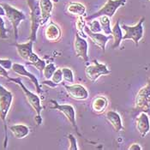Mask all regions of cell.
<instances>
[{
  "label": "cell",
  "mask_w": 150,
  "mask_h": 150,
  "mask_svg": "<svg viewBox=\"0 0 150 150\" xmlns=\"http://www.w3.org/2000/svg\"><path fill=\"white\" fill-rule=\"evenodd\" d=\"M8 80L20 86V88H22L23 92L25 94V97H26L27 101L28 102V104L32 106V108L35 111V113H36V116H35V122H36V124L38 125H41V123H42V117H41L42 106H41V102H40V97L37 94H35L33 92H31L30 90H28L25 87V85L23 83L21 78H19V77H16V78H11V77H10Z\"/></svg>",
  "instance_id": "cell-1"
},
{
  "label": "cell",
  "mask_w": 150,
  "mask_h": 150,
  "mask_svg": "<svg viewBox=\"0 0 150 150\" xmlns=\"http://www.w3.org/2000/svg\"><path fill=\"white\" fill-rule=\"evenodd\" d=\"M12 101H13L12 93L0 84V119L4 126V132H5V141L4 144V148H6L7 146V140H8L6 118L11 107Z\"/></svg>",
  "instance_id": "cell-2"
},
{
  "label": "cell",
  "mask_w": 150,
  "mask_h": 150,
  "mask_svg": "<svg viewBox=\"0 0 150 150\" xmlns=\"http://www.w3.org/2000/svg\"><path fill=\"white\" fill-rule=\"evenodd\" d=\"M135 110L150 115V79L137 93L135 99Z\"/></svg>",
  "instance_id": "cell-3"
},
{
  "label": "cell",
  "mask_w": 150,
  "mask_h": 150,
  "mask_svg": "<svg viewBox=\"0 0 150 150\" xmlns=\"http://www.w3.org/2000/svg\"><path fill=\"white\" fill-rule=\"evenodd\" d=\"M126 2H127V0H107V2L98 11L88 16L86 18V21H90L93 19L98 18L101 16H106L112 18L114 16L116 11L121 6H124L126 4Z\"/></svg>",
  "instance_id": "cell-4"
},
{
  "label": "cell",
  "mask_w": 150,
  "mask_h": 150,
  "mask_svg": "<svg viewBox=\"0 0 150 150\" xmlns=\"http://www.w3.org/2000/svg\"><path fill=\"white\" fill-rule=\"evenodd\" d=\"M31 17V32L29 40L35 42L36 40V35L39 27L40 26V9L39 4V0H27Z\"/></svg>",
  "instance_id": "cell-5"
},
{
  "label": "cell",
  "mask_w": 150,
  "mask_h": 150,
  "mask_svg": "<svg viewBox=\"0 0 150 150\" xmlns=\"http://www.w3.org/2000/svg\"><path fill=\"white\" fill-rule=\"evenodd\" d=\"M1 5L4 9L6 17L8 18V20L11 22L12 26H13L15 39H16V41L17 38H18V27L20 25V23H22L23 20L26 19V16L24 15V13L23 11L17 10L16 8L13 7L11 5L8 4H2Z\"/></svg>",
  "instance_id": "cell-6"
},
{
  "label": "cell",
  "mask_w": 150,
  "mask_h": 150,
  "mask_svg": "<svg viewBox=\"0 0 150 150\" xmlns=\"http://www.w3.org/2000/svg\"><path fill=\"white\" fill-rule=\"evenodd\" d=\"M145 21V17H142L140 19L137 24L135 26H128L125 24H123L121 26V28L125 30V34L123 36V40H131L136 44V46H138L139 41L143 37V23Z\"/></svg>",
  "instance_id": "cell-7"
},
{
  "label": "cell",
  "mask_w": 150,
  "mask_h": 150,
  "mask_svg": "<svg viewBox=\"0 0 150 150\" xmlns=\"http://www.w3.org/2000/svg\"><path fill=\"white\" fill-rule=\"evenodd\" d=\"M92 64L85 68V74L87 77L93 82L96 81L100 76H106L111 73V70L108 69L106 64L100 63L98 60L94 59Z\"/></svg>",
  "instance_id": "cell-8"
},
{
  "label": "cell",
  "mask_w": 150,
  "mask_h": 150,
  "mask_svg": "<svg viewBox=\"0 0 150 150\" xmlns=\"http://www.w3.org/2000/svg\"><path fill=\"white\" fill-rule=\"evenodd\" d=\"M50 103L52 105V109H56L58 110L61 113H63L64 116L67 118V120L71 124V125L75 129L76 132L78 134V136L81 137V134L79 132V129L77 128L76 125V111L75 108L71 105H59L55 100H51Z\"/></svg>",
  "instance_id": "cell-9"
},
{
  "label": "cell",
  "mask_w": 150,
  "mask_h": 150,
  "mask_svg": "<svg viewBox=\"0 0 150 150\" xmlns=\"http://www.w3.org/2000/svg\"><path fill=\"white\" fill-rule=\"evenodd\" d=\"M74 50H75V53H76V57L81 58L84 62L88 61V42L77 32L76 33V35H75Z\"/></svg>",
  "instance_id": "cell-10"
},
{
  "label": "cell",
  "mask_w": 150,
  "mask_h": 150,
  "mask_svg": "<svg viewBox=\"0 0 150 150\" xmlns=\"http://www.w3.org/2000/svg\"><path fill=\"white\" fill-rule=\"evenodd\" d=\"M62 84L72 99L76 100H85L88 98V91L85 87H83L81 84H71V85H65L64 83Z\"/></svg>",
  "instance_id": "cell-11"
},
{
  "label": "cell",
  "mask_w": 150,
  "mask_h": 150,
  "mask_svg": "<svg viewBox=\"0 0 150 150\" xmlns=\"http://www.w3.org/2000/svg\"><path fill=\"white\" fill-rule=\"evenodd\" d=\"M84 33L88 35L91 40L93 42L98 46L103 52L105 51V46L106 43L108 42L109 40L112 39V35H105V34H101V33H93L92 32L87 25H85L84 27Z\"/></svg>",
  "instance_id": "cell-12"
},
{
  "label": "cell",
  "mask_w": 150,
  "mask_h": 150,
  "mask_svg": "<svg viewBox=\"0 0 150 150\" xmlns=\"http://www.w3.org/2000/svg\"><path fill=\"white\" fill-rule=\"evenodd\" d=\"M12 70L17 74L18 76H25L27 78H28L30 81H32L34 83L35 87V89L38 93H41L42 91H41V88H40V85L39 83V81L37 79V77L35 76L34 74H32L31 72L28 71V69L25 68V66L21 64H17V63H15L12 64Z\"/></svg>",
  "instance_id": "cell-13"
},
{
  "label": "cell",
  "mask_w": 150,
  "mask_h": 150,
  "mask_svg": "<svg viewBox=\"0 0 150 150\" xmlns=\"http://www.w3.org/2000/svg\"><path fill=\"white\" fill-rule=\"evenodd\" d=\"M136 127L142 137H146L150 131V119L146 112H140L136 118Z\"/></svg>",
  "instance_id": "cell-14"
},
{
  "label": "cell",
  "mask_w": 150,
  "mask_h": 150,
  "mask_svg": "<svg viewBox=\"0 0 150 150\" xmlns=\"http://www.w3.org/2000/svg\"><path fill=\"white\" fill-rule=\"evenodd\" d=\"M40 9V25H44L51 17L53 9V4L52 0H39Z\"/></svg>",
  "instance_id": "cell-15"
},
{
  "label": "cell",
  "mask_w": 150,
  "mask_h": 150,
  "mask_svg": "<svg viewBox=\"0 0 150 150\" xmlns=\"http://www.w3.org/2000/svg\"><path fill=\"white\" fill-rule=\"evenodd\" d=\"M46 40L50 42H57L62 36V31L60 28L54 23H50L45 30Z\"/></svg>",
  "instance_id": "cell-16"
},
{
  "label": "cell",
  "mask_w": 150,
  "mask_h": 150,
  "mask_svg": "<svg viewBox=\"0 0 150 150\" xmlns=\"http://www.w3.org/2000/svg\"><path fill=\"white\" fill-rule=\"evenodd\" d=\"M105 118L109 124L112 126L116 132H119L124 129L121 116L116 111H108L105 113Z\"/></svg>",
  "instance_id": "cell-17"
},
{
  "label": "cell",
  "mask_w": 150,
  "mask_h": 150,
  "mask_svg": "<svg viewBox=\"0 0 150 150\" xmlns=\"http://www.w3.org/2000/svg\"><path fill=\"white\" fill-rule=\"evenodd\" d=\"M15 46L16 48L17 53L19 54V56L21 58L24 59L25 61H28V59L29 58V56L31 55L33 52V46H34V41L33 40H28L26 43L23 44H19V43H16Z\"/></svg>",
  "instance_id": "cell-18"
},
{
  "label": "cell",
  "mask_w": 150,
  "mask_h": 150,
  "mask_svg": "<svg viewBox=\"0 0 150 150\" xmlns=\"http://www.w3.org/2000/svg\"><path fill=\"white\" fill-rule=\"evenodd\" d=\"M108 106V100L105 96H97L93 100L92 109L97 114H101Z\"/></svg>",
  "instance_id": "cell-19"
},
{
  "label": "cell",
  "mask_w": 150,
  "mask_h": 150,
  "mask_svg": "<svg viewBox=\"0 0 150 150\" xmlns=\"http://www.w3.org/2000/svg\"><path fill=\"white\" fill-rule=\"evenodd\" d=\"M10 130L11 131L13 136L17 139L25 138L26 137L28 136L30 129L27 125L23 124H18V125H13L9 126Z\"/></svg>",
  "instance_id": "cell-20"
},
{
  "label": "cell",
  "mask_w": 150,
  "mask_h": 150,
  "mask_svg": "<svg viewBox=\"0 0 150 150\" xmlns=\"http://www.w3.org/2000/svg\"><path fill=\"white\" fill-rule=\"evenodd\" d=\"M67 11L76 16H84L86 14V7L78 2H69L67 5Z\"/></svg>",
  "instance_id": "cell-21"
},
{
  "label": "cell",
  "mask_w": 150,
  "mask_h": 150,
  "mask_svg": "<svg viewBox=\"0 0 150 150\" xmlns=\"http://www.w3.org/2000/svg\"><path fill=\"white\" fill-rule=\"evenodd\" d=\"M112 35L114 40V42H113V45L112 46V48L116 49L120 46V44L123 40V36H124L123 33H122V28L119 24V20L117 21L114 27L112 28Z\"/></svg>",
  "instance_id": "cell-22"
},
{
  "label": "cell",
  "mask_w": 150,
  "mask_h": 150,
  "mask_svg": "<svg viewBox=\"0 0 150 150\" xmlns=\"http://www.w3.org/2000/svg\"><path fill=\"white\" fill-rule=\"evenodd\" d=\"M27 62H28V64H32L33 66H35V68L39 69L40 72L43 71V69L46 66V62L44 60H42L41 58H39V56L37 54H35V52L31 53V55L29 56V58H28Z\"/></svg>",
  "instance_id": "cell-23"
},
{
  "label": "cell",
  "mask_w": 150,
  "mask_h": 150,
  "mask_svg": "<svg viewBox=\"0 0 150 150\" xmlns=\"http://www.w3.org/2000/svg\"><path fill=\"white\" fill-rule=\"evenodd\" d=\"M99 18V22L101 27V30L105 35H112V28H111V18L106 16H101Z\"/></svg>",
  "instance_id": "cell-24"
},
{
  "label": "cell",
  "mask_w": 150,
  "mask_h": 150,
  "mask_svg": "<svg viewBox=\"0 0 150 150\" xmlns=\"http://www.w3.org/2000/svg\"><path fill=\"white\" fill-rule=\"evenodd\" d=\"M57 69L56 68V65L53 64V63H50V64H46L45 68L43 69V74H44V76L46 80H50L53 75V73L55 72V70Z\"/></svg>",
  "instance_id": "cell-25"
},
{
  "label": "cell",
  "mask_w": 150,
  "mask_h": 150,
  "mask_svg": "<svg viewBox=\"0 0 150 150\" xmlns=\"http://www.w3.org/2000/svg\"><path fill=\"white\" fill-rule=\"evenodd\" d=\"M62 74H63V79L69 84H72L74 82V74L72 70L69 68H62Z\"/></svg>",
  "instance_id": "cell-26"
},
{
  "label": "cell",
  "mask_w": 150,
  "mask_h": 150,
  "mask_svg": "<svg viewBox=\"0 0 150 150\" xmlns=\"http://www.w3.org/2000/svg\"><path fill=\"white\" fill-rule=\"evenodd\" d=\"M88 26V28L93 32V33H100L102 30H101V27H100V22L96 19H93L90 20L89 23H88V24H86Z\"/></svg>",
  "instance_id": "cell-27"
},
{
  "label": "cell",
  "mask_w": 150,
  "mask_h": 150,
  "mask_svg": "<svg viewBox=\"0 0 150 150\" xmlns=\"http://www.w3.org/2000/svg\"><path fill=\"white\" fill-rule=\"evenodd\" d=\"M51 81H52L56 86H58L59 84H61L63 82V74H62V69H57L55 70V72L53 73L52 78L50 79Z\"/></svg>",
  "instance_id": "cell-28"
},
{
  "label": "cell",
  "mask_w": 150,
  "mask_h": 150,
  "mask_svg": "<svg viewBox=\"0 0 150 150\" xmlns=\"http://www.w3.org/2000/svg\"><path fill=\"white\" fill-rule=\"evenodd\" d=\"M86 23H85V20L83 19V16H78L77 21H76V29H77V33L81 36H85V33H84V27H85Z\"/></svg>",
  "instance_id": "cell-29"
},
{
  "label": "cell",
  "mask_w": 150,
  "mask_h": 150,
  "mask_svg": "<svg viewBox=\"0 0 150 150\" xmlns=\"http://www.w3.org/2000/svg\"><path fill=\"white\" fill-rule=\"evenodd\" d=\"M8 36V32L7 28L5 27V23L4 20L3 19V16H0V38L1 39H7Z\"/></svg>",
  "instance_id": "cell-30"
},
{
  "label": "cell",
  "mask_w": 150,
  "mask_h": 150,
  "mask_svg": "<svg viewBox=\"0 0 150 150\" xmlns=\"http://www.w3.org/2000/svg\"><path fill=\"white\" fill-rule=\"evenodd\" d=\"M68 138L69 141V150H78V146H77V142H76V137L72 135V134H69L68 136Z\"/></svg>",
  "instance_id": "cell-31"
},
{
  "label": "cell",
  "mask_w": 150,
  "mask_h": 150,
  "mask_svg": "<svg viewBox=\"0 0 150 150\" xmlns=\"http://www.w3.org/2000/svg\"><path fill=\"white\" fill-rule=\"evenodd\" d=\"M12 61L11 59H4V58H0V65L3 66L4 68L7 70L11 69L12 68Z\"/></svg>",
  "instance_id": "cell-32"
},
{
  "label": "cell",
  "mask_w": 150,
  "mask_h": 150,
  "mask_svg": "<svg viewBox=\"0 0 150 150\" xmlns=\"http://www.w3.org/2000/svg\"><path fill=\"white\" fill-rule=\"evenodd\" d=\"M0 76L5 77L6 79H9V78H10L8 70L4 69V68L3 66H1V65H0Z\"/></svg>",
  "instance_id": "cell-33"
},
{
  "label": "cell",
  "mask_w": 150,
  "mask_h": 150,
  "mask_svg": "<svg viewBox=\"0 0 150 150\" xmlns=\"http://www.w3.org/2000/svg\"><path fill=\"white\" fill-rule=\"evenodd\" d=\"M142 148L139 145L138 143H133L130 145V147L129 148V150H142Z\"/></svg>",
  "instance_id": "cell-34"
},
{
  "label": "cell",
  "mask_w": 150,
  "mask_h": 150,
  "mask_svg": "<svg viewBox=\"0 0 150 150\" xmlns=\"http://www.w3.org/2000/svg\"><path fill=\"white\" fill-rule=\"evenodd\" d=\"M0 16H5V11H4V7L0 4Z\"/></svg>",
  "instance_id": "cell-35"
},
{
  "label": "cell",
  "mask_w": 150,
  "mask_h": 150,
  "mask_svg": "<svg viewBox=\"0 0 150 150\" xmlns=\"http://www.w3.org/2000/svg\"><path fill=\"white\" fill-rule=\"evenodd\" d=\"M149 1H150V0H149Z\"/></svg>",
  "instance_id": "cell-36"
}]
</instances>
